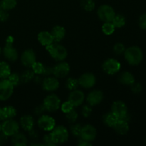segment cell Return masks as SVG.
<instances>
[{
	"label": "cell",
	"mask_w": 146,
	"mask_h": 146,
	"mask_svg": "<svg viewBox=\"0 0 146 146\" xmlns=\"http://www.w3.org/2000/svg\"><path fill=\"white\" fill-rule=\"evenodd\" d=\"M124 56L127 62L131 66H137L141 63L143 58V53L138 46H131L125 48Z\"/></svg>",
	"instance_id": "1"
},
{
	"label": "cell",
	"mask_w": 146,
	"mask_h": 146,
	"mask_svg": "<svg viewBox=\"0 0 146 146\" xmlns=\"http://www.w3.org/2000/svg\"><path fill=\"white\" fill-rule=\"evenodd\" d=\"M46 50L56 61H63L68 56L67 49L61 44L54 42L53 44L46 46Z\"/></svg>",
	"instance_id": "2"
},
{
	"label": "cell",
	"mask_w": 146,
	"mask_h": 146,
	"mask_svg": "<svg viewBox=\"0 0 146 146\" xmlns=\"http://www.w3.org/2000/svg\"><path fill=\"white\" fill-rule=\"evenodd\" d=\"M53 142L56 144H63L68 141L69 133L66 128L63 125L55 126L50 133Z\"/></svg>",
	"instance_id": "3"
},
{
	"label": "cell",
	"mask_w": 146,
	"mask_h": 146,
	"mask_svg": "<svg viewBox=\"0 0 146 146\" xmlns=\"http://www.w3.org/2000/svg\"><path fill=\"white\" fill-rule=\"evenodd\" d=\"M13 43H14V38L11 36L7 37L5 46L2 50L4 56L5 57L6 59L11 62H14L18 58V52L17 49L13 46Z\"/></svg>",
	"instance_id": "4"
},
{
	"label": "cell",
	"mask_w": 146,
	"mask_h": 146,
	"mask_svg": "<svg viewBox=\"0 0 146 146\" xmlns=\"http://www.w3.org/2000/svg\"><path fill=\"white\" fill-rule=\"evenodd\" d=\"M97 14L101 21L103 22H111L115 15L114 9L108 4L100 6L97 11Z\"/></svg>",
	"instance_id": "5"
},
{
	"label": "cell",
	"mask_w": 146,
	"mask_h": 146,
	"mask_svg": "<svg viewBox=\"0 0 146 146\" xmlns=\"http://www.w3.org/2000/svg\"><path fill=\"white\" fill-rule=\"evenodd\" d=\"M43 105L46 111L54 113L58 111V108L61 107V99L56 94H50L44 98Z\"/></svg>",
	"instance_id": "6"
},
{
	"label": "cell",
	"mask_w": 146,
	"mask_h": 146,
	"mask_svg": "<svg viewBox=\"0 0 146 146\" xmlns=\"http://www.w3.org/2000/svg\"><path fill=\"white\" fill-rule=\"evenodd\" d=\"M121 63L115 58H108L102 64V69L108 75H114L121 70Z\"/></svg>",
	"instance_id": "7"
},
{
	"label": "cell",
	"mask_w": 146,
	"mask_h": 146,
	"mask_svg": "<svg viewBox=\"0 0 146 146\" xmlns=\"http://www.w3.org/2000/svg\"><path fill=\"white\" fill-rule=\"evenodd\" d=\"M14 86L7 78L0 81V101L8 100L14 92Z\"/></svg>",
	"instance_id": "8"
},
{
	"label": "cell",
	"mask_w": 146,
	"mask_h": 146,
	"mask_svg": "<svg viewBox=\"0 0 146 146\" xmlns=\"http://www.w3.org/2000/svg\"><path fill=\"white\" fill-rule=\"evenodd\" d=\"M19 130V124L16 121L12 119H8L4 121L1 124V132L7 136H12Z\"/></svg>",
	"instance_id": "9"
},
{
	"label": "cell",
	"mask_w": 146,
	"mask_h": 146,
	"mask_svg": "<svg viewBox=\"0 0 146 146\" xmlns=\"http://www.w3.org/2000/svg\"><path fill=\"white\" fill-rule=\"evenodd\" d=\"M70 72V66L66 61H59V63L53 67V74L57 78H65Z\"/></svg>",
	"instance_id": "10"
},
{
	"label": "cell",
	"mask_w": 146,
	"mask_h": 146,
	"mask_svg": "<svg viewBox=\"0 0 146 146\" xmlns=\"http://www.w3.org/2000/svg\"><path fill=\"white\" fill-rule=\"evenodd\" d=\"M37 125L40 129L44 131H51L56 126V121L51 116L43 115L37 121Z\"/></svg>",
	"instance_id": "11"
},
{
	"label": "cell",
	"mask_w": 146,
	"mask_h": 146,
	"mask_svg": "<svg viewBox=\"0 0 146 146\" xmlns=\"http://www.w3.org/2000/svg\"><path fill=\"white\" fill-rule=\"evenodd\" d=\"M111 112L113 113L118 119H123L128 114V107L122 101H116L111 106Z\"/></svg>",
	"instance_id": "12"
},
{
	"label": "cell",
	"mask_w": 146,
	"mask_h": 146,
	"mask_svg": "<svg viewBox=\"0 0 146 146\" xmlns=\"http://www.w3.org/2000/svg\"><path fill=\"white\" fill-rule=\"evenodd\" d=\"M78 80L79 86L86 89L94 87L96 82V76L92 73H85L82 74Z\"/></svg>",
	"instance_id": "13"
},
{
	"label": "cell",
	"mask_w": 146,
	"mask_h": 146,
	"mask_svg": "<svg viewBox=\"0 0 146 146\" xmlns=\"http://www.w3.org/2000/svg\"><path fill=\"white\" fill-rule=\"evenodd\" d=\"M97 135L96 128L92 125H86L82 127L81 136L80 138L84 141H88V142H93L95 140Z\"/></svg>",
	"instance_id": "14"
},
{
	"label": "cell",
	"mask_w": 146,
	"mask_h": 146,
	"mask_svg": "<svg viewBox=\"0 0 146 146\" xmlns=\"http://www.w3.org/2000/svg\"><path fill=\"white\" fill-rule=\"evenodd\" d=\"M42 87L44 90L52 92L55 91L59 88V81L55 76H47L42 81Z\"/></svg>",
	"instance_id": "15"
},
{
	"label": "cell",
	"mask_w": 146,
	"mask_h": 146,
	"mask_svg": "<svg viewBox=\"0 0 146 146\" xmlns=\"http://www.w3.org/2000/svg\"><path fill=\"white\" fill-rule=\"evenodd\" d=\"M35 61H36V56L35 52L31 48L23 51L21 55V62L24 66L31 67Z\"/></svg>",
	"instance_id": "16"
},
{
	"label": "cell",
	"mask_w": 146,
	"mask_h": 146,
	"mask_svg": "<svg viewBox=\"0 0 146 146\" xmlns=\"http://www.w3.org/2000/svg\"><path fill=\"white\" fill-rule=\"evenodd\" d=\"M104 100V94L99 90H93L86 97V101L88 104L91 106L98 105Z\"/></svg>",
	"instance_id": "17"
},
{
	"label": "cell",
	"mask_w": 146,
	"mask_h": 146,
	"mask_svg": "<svg viewBox=\"0 0 146 146\" xmlns=\"http://www.w3.org/2000/svg\"><path fill=\"white\" fill-rule=\"evenodd\" d=\"M85 99V95L84 92L81 90L75 89L74 91H71V94L68 96V101L74 105V107L79 106L82 105Z\"/></svg>",
	"instance_id": "18"
},
{
	"label": "cell",
	"mask_w": 146,
	"mask_h": 146,
	"mask_svg": "<svg viewBox=\"0 0 146 146\" xmlns=\"http://www.w3.org/2000/svg\"><path fill=\"white\" fill-rule=\"evenodd\" d=\"M54 42L58 43L62 41L66 36V29L62 26L56 25L54 27L51 31Z\"/></svg>",
	"instance_id": "19"
},
{
	"label": "cell",
	"mask_w": 146,
	"mask_h": 146,
	"mask_svg": "<svg viewBox=\"0 0 146 146\" xmlns=\"http://www.w3.org/2000/svg\"><path fill=\"white\" fill-rule=\"evenodd\" d=\"M19 124L24 131L29 132L34 128V120L31 115H24L20 118Z\"/></svg>",
	"instance_id": "20"
},
{
	"label": "cell",
	"mask_w": 146,
	"mask_h": 146,
	"mask_svg": "<svg viewBox=\"0 0 146 146\" xmlns=\"http://www.w3.org/2000/svg\"><path fill=\"white\" fill-rule=\"evenodd\" d=\"M38 41L41 45L45 47L54 42L51 32L47 31H41L38 34Z\"/></svg>",
	"instance_id": "21"
},
{
	"label": "cell",
	"mask_w": 146,
	"mask_h": 146,
	"mask_svg": "<svg viewBox=\"0 0 146 146\" xmlns=\"http://www.w3.org/2000/svg\"><path fill=\"white\" fill-rule=\"evenodd\" d=\"M113 128L114 131L117 133L120 134V135H125L128 133L129 131V125H128V122L123 121V120L118 119L117 122L115 123V125H113Z\"/></svg>",
	"instance_id": "22"
},
{
	"label": "cell",
	"mask_w": 146,
	"mask_h": 146,
	"mask_svg": "<svg viewBox=\"0 0 146 146\" xmlns=\"http://www.w3.org/2000/svg\"><path fill=\"white\" fill-rule=\"evenodd\" d=\"M17 115V110L11 106H7L1 108V115L0 120L6 121L8 119H12Z\"/></svg>",
	"instance_id": "23"
},
{
	"label": "cell",
	"mask_w": 146,
	"mask_h": 146,
	"mask_svg": "<svg viewBox=\"0 0 146 146\" xmlns=\"http://www.w3.org/2000/svg\"><path fill=\"white\" fill-rule=\"evenodd\" d=\"M28 140L25 134L23 133L17 132L11 136V143L15 146H25L27 145Z\"/></svg>",
	"instance_id": "24"
},
{
	"label": "cell",
	"mask_w": 146,
	"mask_h": 146,
	"mask_svg": "<svg viewBox=\"0 0 146 146\" xmlns=\"http://www.w3.org/2000/svg\"><path fill=\"white\" fill-rule=\"evenodd\" d=\"M120 83L125 86H131L135 81V77L131 73L128 71H124L120 74L118 77Z\"/></svg>",
	"instance_id": "25"
},
{
	"label": "cell",
	"mask_w": 146,
	"mask_h": 146,
	"mask_svg": "<svg viewBox=\"0 0 146 146\" xmlns=\"http://www.w3.org/2000/svg\"><path fill=\"white\" fill-rule=\"evenodd\" d=\"M118 120V118H117L116 115L113 113V112L110 111V112L106 113L103 116V121H104V123L108 127H111L113 128V125H115V123L117 122V121Z\"/></svg>",
	"instance_id": "26"
},
{
	"label": "cell",
	"mask_w": 146,
	"mask_h": 146,
	"mask_svg": "<svg viewBox=\"0 0 146 146\" xmlns=\"http://www.w3.org/2000/svg\"><path fill=\"white\" fill-rule=\"evenodd\" d=\"M11 74V68L9 64L5 61L0 62V78L5 79L9 77Z\"/></svg>",
	"instance_id": "27"
},
{
	"label": "cell",
	"mask_w": 146,
	"mask_h": 146,
	"mask_svg": "<svg viewBox=\"0 0 146 146\" xmlns=\"http://www.w3.org/2000/svg\"><path fill=\"white\" fill-rule=\"evenodd\" d=\"M111 22L113 23L115 28H122L123 27L125 26V23H126V19H125V17L122 14H115V17L113 19Z\"/></svg>",
	"instance_id": "28"
},
{
	"label": "cell",
	"mask_w": 146,
	"mask_h": 146,
	"mask_svg": "<svg viewBox=\"0 0 146 146\" xmlns=\"http://www.w3.org/2000/svg\"><path fill=\"white\" fill-rule=\"evenodd\" d=\"M17 4V0H1L0 2L1 8L6 11H9L15 8Z\"/></svg>",
	"instance_id": "29"
},
{
	"label": "cell",
	"mask_w": 146,
	"mask_h": 146,
	"mask_svg": "<svg viewBox=\"0 0 146 146\" xmlns=\"http://www.w3.org/2000/svg\"><path fill=\"white\" fill-rule=\"evenodd\" d=\"M101 29H102V31L104 32V34L109 36L113 34L114 31H115V27H114L112 22H104L102 27H101Z\"/></svg>",
	"instance_id": "30"
},
{
	"label": "cell",
	"mask_w": 146,
	"mask_h": 146,
	"mask_svg": "<svg viewBox=\"0 0 146 146\" xmlns=\"http://www.w3.org/2000/svg\"><path fill=\"white\" fill-rule=\"evenodd\" d=\"M81 6L85 11H92L96 4L94 0H81Z\"/></svg>",
	"instance_id": "31"
},
{
	"label": "cell",
	"mask_w": 146,
	"mask_h": 146,
	"mask_svg": "<svg viewBox=\"0 0 146 146\" xmlns=\"http://www.w3.org/2000/svg\"><path fill=\"white\" fill-rule=\"evenodd\" d=\"M79 86L78 84V80L73 77H70L66 80V86L70 91H74V90L77 89Z\"/></svg>",
	"instance_id": "32"
},
{
	"label": "cell",
	"mask_w": 146,
	"mask_h": 146,
	"mask_svg": "<svg viewBox=\"0 0 146 146\" xmlns=\"http://www.w3.org/2000/svg\"><path fill=\"white\" fill-rule=\"evenodd\" d=\"M31 69H32L33 72L34 74H37V75H42L44 71V68L45 66L41 62H38V61H35L34 64L31 66Z\"/></svg>",
	"instance_id": "33"
},
{
	"label": "cell",
	"mask_w": 146,
	"mask_h": 146,
	"mask_svg": "<svg viewBox=\"0 0 146 146\" xmlns=\"http://www.w3.org/2000/svg\"><path fill=\"white\" fill-rule=\"evenodd\" d=\"M20 77H21V82L26 84L31 81L34 78V73L33 72L32 70H27L21 74Z\"/></svg>",
	"instance_id": "34"
},
{
	"label": "cell",
	"mask_w": 146,
	"mask_h": 146,
	"mask_svg": "<svg viewBox=\"0 0 146 146\" xmlns=\"http://www.w3.org/2000/svg\"><path fill=\"white\" fill-rule=\"evenodd\" d=\"M7 79L11 82V84L14 86H17L21 82V77H20V76L18 74H16V73H14V74H11H11L9 76Z\"/></svg>",
	"instance_id": "35"
},
{
	"label": "cell",
	"mask_w": 146,
	"mask_h": 146,
	"mask_svg": "<svg viewBox=\"0 0 146 146\" xmlns=\"http://www.w3.org/2000/svg\"><path fill=\"white\" fill-rule=\"evenodd\" d=\"M66 120L70 123H74L76 121L77 118H78V113H77L75 110L73 109L72 111L66 113Z\"/></svg>",
	"instance_id": "36"
},
{
	"label": "cell",
	"mask_w": 146,
	"mask_h": 146,
	"mask_svg": "<svg viewBox=\"0 0 146 146\" xmlns=\"http://www.w3.org/2000/svg\"><path fill=\"white\" fill-rule=\"evenodd\" d=\"M82 125L81 124H74L71 127V131L73 135L75 137H78L80 138L81 133V131H82Z\"/></svg>",
	"instance_id": "37"
},
{
	"label": "cell",
	"mask_w": 146,
	"mask_h": 146,
	"mask_svg": "<svg viewBox=\"0 0 146 146\" xmlns=\"http://www.w3.org/2000/svg\"><path fill=\"white\" fill-rule=\"evenodd\" d=\"M113 52L117 55H121V54H124L125 51V47L122 43H116L115 45L113 46Z\"/></svg>",
	"instance_id": "38"
},
{
	"label": "cell",
	"mask_w": 146,
	"mask_h": 146,
	"mask_svg": "<svg viewBox=\"0 0 146 146\" xmlns=\"http://www.w3.org/2000/svg\"><path fill=\"white\" fill-rule=\"evenodd\" d=\"M74 108V105H73L69 101H66V102L63 103L62 105H61V111H62V112L64 113H68L69 111H72Z\"/></svg>",
	"instance_id": "39"
},
{
	"label": "cell",
	"mask_w": 146,
	"mask_h": 146,
	"mask_svg": "<svg viewBox=\"0 0 146 146\" xmlns=\"http://www.w3.org/2000/svg\"><path fill=\"white\" fill-rule=\"evenodd\" d=\"M91 113H92V108H91V106H90L89 104L84 105L82 107L81 113H82V115L84 118H88L91 115Z\"/></svg>",
	"instance_id": "40"
},
{
	"label": "cell",
	"mask_w": 146,
	"mask_h": 146,
	"mask_svg": "<svg viewBox=\"0 0 146 146\" xmlns=\"http://www.w3.org/2000/svg\"><path fill=\"white\" fill-rule=\"evenodd\" d=\"M43 144L44 145H48V146H51V145H56V144L53 142L52 139H51V135L49 134H46L44 136L43 138Z\"/></svg>",
	"instance_id": "41"
},
{
	"label": "cell",
	"mask_w": 146,
	"mask_h": 146,
	"mask_svg": "<svg viewBox=\"0 0 146 146\" xmlns=\"http://www.w3.org/2000/svg\"><path fill=\"white\" fill-rule=\"evenodd\" d=\"M131 91L134 93V94H139L142 91V86L140 83L138 82H134L132 85H131Z\"/></svg>",
	"instance_id": "42"
},
{
	"label": "cell",
	"mask_w": 146,
	"mask_h": 146,
	"mask_svg": "<svg viewBox=\"0 0 146 146\" xmlns=\"http://www.w3.org/2000/svg\"><path fill=\"white\" fill-rule=\"evenodd\" d=\"M138 24L141 29H146V13H144L140 17L138 20Z\"/></svg>",
	"instance_id": "43"
},
{
	"label": "cell",
	"mask_w": 146,
	"mask_h": 146,
	"mask_svg": "<svg viewBox=\"0 0 146 146\" xmlns=\"http://www.w3.org/2000/svg\"><path fill=\"white\" fill-rule=\"evenodd\" d=\"M8 11L0 9V21H6L9 18V14L7 12Z\"/></svg>",
	"instance_id": "44"
},
{
	"label": "cell",
	"mask_w": 146,
	"mask_h": 146,
	"mask_svg": "<svg viewBox=\"0 0 146 146\" xmlns=\"http://www.w3.org/2000/svg\"><path fill=\"white\" fill-rule=\"evenodd\" d=\"M44 111H46L45 108H44V105L39 106H37L35 110V113L36 115H40V114L42 113Z\"/></svg>",
	"instance_id": "45"
},
{
	"label": "cell",
	"mask_w": 146,
	"mask_h": 146,
	"mask_svg": "<svg viewBox=\"0 0 146 146\" xmlns=\"http://www.w3.org/2000/svg\"><path fill=\"white\" fill-rule=\"evenodd\" d=\"M51 74H53V67L52 68H50V67H46L45 66L44 68V71L42 75H46V76H49Z\"/></svg>",
	"instance_id": "46"
},
{
	"label": "cell",
	"mask_w": 146,
	"mask_h": 146,
	"mask_svg": "<svg viewBox=\"0 0 146 146\" xmlns=\"http://www.w3.org/2000/svg\"><path fill=\"white\" fill-rule=\"evenodd\" d=\"M78 145L80 146H90L92 145L91 142H88V141H84V140L81 139L79 141V142L78 143Z\"/></svg>",
	"instance_id": "47"
},
{
	"label": "cell",
	"mask_w": 146,
	"mask_h": 146,
	"mask_svg": "<svg viewBox=\"0 0 146 146\" xmlns=\"http://www.w3.org/2000/svg\"><path fill=\"white\" fill-rule=\"evenodd\" d=\"M29 136L31 137L32 139L34 140V139H37V138H38V134H37V133L36 132L34 129H32V130H31V131H29Z\"/></svg>",
	"instance_id": "48"
},
{
	"label": "cell",
	"mask_w": 146,
	"mask_h": 146,
	"mask_svg": "<svg viewBox=\"0 0 146 146\" xmlns=\"http://www.w3.org/2000/svg\"><path fill=\"white\" fill-rule=\"evenodd\" d=\"M7 138H8V136H7L6 135H4L2 132H1V133H0V145L4 143L7 141Z\"/></svg>",
	"instance_id": "49"
},
{
	"label": "cell",
	"mask_w": 146,
	"mask_h": 146,
	"mask_svg": "<svg viewBox=\"0 0 146 146\" xmlns=\"http://www.w3.org/2000/svg\"><path fill=\"white\" fill-rule=\"evenodd\" d=\"M1 108H0V118H1Z\"/></svg>",
	"instance_id": "50"
},
{
	"label": "cell",
	"mask_w": 146,
	"mask_h": 146,
	"mask_svg": "<svg viewBox=\"0 0 146 146\" xmlns=\"http://www.w3.org/2000/svg\"><path fill=\"white\" fill-rule=\"evenodd\" d=\"M0 133H1V124L0 123Z\"/></svg>",
	"instance_id": "51"
},
{
	"label": "cell",
	"mask_w": 146,
	"mask_h": 146,
	"mask_svg": "<svg viewBox=\"0 0 146 146\" xmlns=\"http://www.w3.org/2000/svg\"><path fill=\"white\" fill-rule=\"evenodd\" d=\"M1 54V47H0V54Z\"/></svg>",
	"instance_id": "52"
},
{
	"label": "cell",
	"mask_w": 146,
	"mask_h": 146,
	"mask_svg": "<svg viewBox=\"0 0 146 146\" xmlns=\"http://www.w3.org/2000/svg\"><path fill=\"white\" fill-rule=\"evenodd\" d=\"M0 9H1V5H0Z\"/></svg>",
	"instance_id": "53"
},
{
	"label": "cell",
	"mask_w": 146,
	"mask_h": 146,
	"mask_svg": "<svg viewBox=\"0 0 146 146\" xmlns=\"http://www.w3.org/2000/svg\"><path fill=\"white\" fill-rule=\"evenodd\" d=\"M145 142H146V138H145Z\"/></svg>",
	"instance_id": "54"
}]
</instances>
